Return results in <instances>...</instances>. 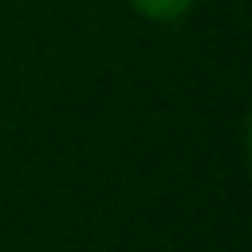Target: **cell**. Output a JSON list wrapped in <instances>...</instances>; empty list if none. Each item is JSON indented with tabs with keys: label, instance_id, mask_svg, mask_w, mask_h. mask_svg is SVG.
<instances>
[{
	"label": "cell",
	"instance_id": "6da1fadb",
	"mask_svg": "<svg viewBox=\"0 0 252 252\" xmlns=\"http://www.w3.org/2000/svg\"><path fill=\"white\" fill-rule=\"evenodd\" d=\"M193 0H134V8L150 20H177L181 12H189Z\"/></svg>",
	"mask_w": 252,
	"mask_h": 252
}]
</instances>
